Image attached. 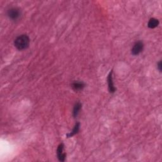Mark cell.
<instances>
[{
	"instance_id": "obj_1",
	"label": "cell",
	"mask_w": 162,
	"mask_h": 162,
	"mask_svg": "<svg viewBox=\"0 0 162 162\" xmlns=\"http://www.w3.org/2000/svg\"><path fill=\"white\" fill-rule=\"evenodd\" d=\"M30 39L27 35L22 34L18 36L15 39L14 45L17 48V49L22 51L26 50L29 46Z\"/></svg>"
},
{
	"instance_id": "obj_2",
	"label": "cell",
	"mask_w": 162,
	"mask_h": 162,
	"mask_svg": "<svg viewBox=\"0 0 162 162\" xmlns=\"http://www.w3.org/2000/svg\"><path fill=\"white\" fill-rule=\"evenodd\" d=\"M7 14L10 19L12 20H17L21 16V11L19 8L12 7L8 10Z\"/></svg>"
},
{
	"instance_id": "obj_3",
	"label": "cell",
	"mask_w": 162,
	"mask_h": 162,
	"mask_svg": "<svg viewBox=\"0 0 162 162\" xmlns=\"http://www.w3.org/2000/svg\"><path fill=\"white\" fill-rule=\"evenodd\" d=\"M143 48H144V43L143 42V41H139L134 44L131 50V53L133 55L135 56L138 55L143 51Z\"/></svg>"
},
{
	"instance_id": "obj_4",
	"label": "cell",
	"mask_w": 162,
	"mask_h": 162,
	"mask_svg": "<svg viewBox=\"0 0 162 162\" xmlns=\"http://www.w3.org/2000/svg\"><path fill=\"white\" fill-rule=\"evenodd\" d=\"M67 154L64 152V144L61 143L58 145L57 148V157L58 160L60 161H65Z\"/></svg>"
},
{
	"instance_id": "obj_5",
	"label": "cell",
	"mask_w": 162,
	"mask_h": 162,
	"mask_svg": "<svg viewBox=\"0 0 162 162\" xmlns=\"http://www.w3.org/2000/svg\"><path fill=\"white\" fill-rule=\"evenodd\" d=\"M107 80H108V89H109L110 93H114L116 91V88H115L114 83H113V71H111V72L108 74Z\"/></svg>"
},
{
	"instance_id": "obj_6",
	"label": "cell",
	"mask_w": 162,
	"mask_h": 162,
	"mask_svg": "<svg viewBox=\"0 0 162 162\" xmlns=\"http://www.w3.org/2000/svg\"><path fill=\"white\" fill-rule=\"evenodd\" d=\"M85 87V84L82 81H75L72 84V88L75 91H82Z\"/></svg>"
},
{
	"instance_id": "obj_7",
	"label": "cell",
	"mask_w": 162,
	"mask_h": 162,
	"mask_svg": "<svg viewBox=\"0 0 162 162\" xmlns=\"http://www.w3.org/2000/svg\"><path fill=\"white\" fill-rule=\"evenodd\" d=\"M79 129H80V123L77 122L75 124L74 129H72L71 132H70L69 134H67V137H71L75 136V134H77L79 132Z\"/></svg>"
},
{
	"instance_id": "obj_8",
	"label": "cell",
	"mask_w": 162,
	"mask_h": 162,
	"mask_svg": "<svg viewBox=\"0 0 162 162\" xmlns=\"http://www.w3.org/2000/svg\"><path fill=\"white\" fill-rule=\"evenodd\" d=\"M159 25V20L158 19H156L155 18L151 19L148 24V27L150 29H155L156 27H158Z\"/></svg>"
},
{
	"instance_id": "obj_9",
	"label": "cell",
	"mask_w": 162,
	"mask_h": 162,
	"mask_svg": "<svg viewBox=\"0 0 162 162\" xmlns=\"http://www.w3.org/2000/svg\"><path fill=\"white\" fill-rule=\"evenodd\" d=\"M82 108V104L79 102H77V103H75L74 109H73V116L74 117H77V115H79V113Z\"/></svg>"
},
{
	"instance_id": "obj_10",
	"label": "cell",
	"mask_w": 162,
	"mask_h": 162,
	"mask_svg": "<svg viewBox=\"0 0 162 162\" xmlns=\"http://www.w3.org/2000/svg\"><path fill=\"white\" fill-rule=\"evenodd\" d=\"M158 68L160 71V72H161V62H159L158 63Z\"/></svg>"
}]
</instances>
